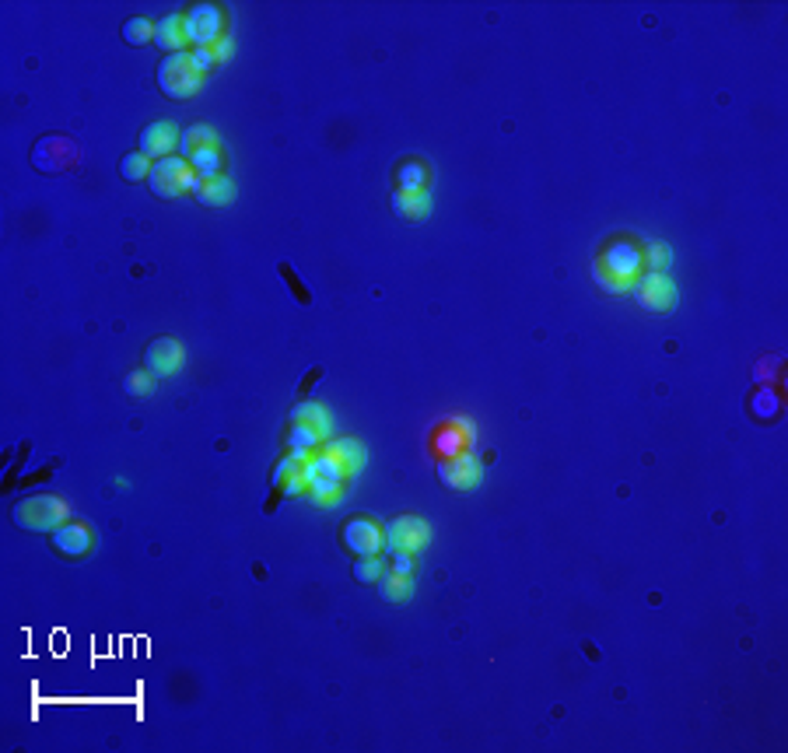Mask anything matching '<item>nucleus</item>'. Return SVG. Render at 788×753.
<instances>
[{
  "label": "nucleus",
  "mask_w": 788,
  "mask_h": 753,
  "mask_svg": "<svg viewBox=\"0 0 788 753\" xmlns=\"http://www.w3.org/2000/svg\"><path fill=\"white\" fill-rule=\"evenodd\" d=\"M596 281L607 291H627L635 284V277L644 270L642 246H635L631 238H613L610 246L596 256Z\"/></svg>",
  "instance_id": "f257e3e1"
},
{
  "label": "nucleus",
  "mask_w": 788,
  "mask_h": 753,
  "mask_svg": "<svg viewBox=\"0 0 788 753\" xmlns=\"http://www.w3.org/2000/svg\"><path fill=\"white\" fill-rule=\"evenodd\" d=\"M14 522L22 529H32V533H53L63 522H70V508L53 494H35V497H25L14 508Z\"/></svg>",
  "instance_id": "f03ea898"
},
{
  "label": "nucleus",
  "mask_w": 788,
  "mask_h": 753,
  "mask_svg": "<svg viewBox=\"0 0 788 753\" xmlns=\"http://www.w3.org/2000/svg\"><path fill=\"white\" fill-rule=\"evenodd\" d=\"M200 85H204V74L193 67L190 53H169L158 63V88L169 98H190L200 91Z\"/></svg>",
  "instance_id": "7ed1b4c3"
},
{
  "label": "nucleus",
  "mask_w": 788,
  "mask_h": 753,
  "mask_svg": "<svg viewBox=\"0 0 788 753\" xmlns=\"http://www.w3.org/2000/svg\"><path fill=\"white\" fill-rule=\"evenodd\" d=\"M147 186L158 193V197H165V200H175V197H186V193H193V186H197V172L190 169V162L186 158H162V162H154V169L147 175Z\"/></svg>",
  "instance_id": "20e7f679"
},
{
  "label": "nucleus",
  "mask_w": 788,
  "mask_h": 753,
  "mask_svg": "<svg viewBox=\"0 0 788 753\" xmlns=\"http://www.w3.org/2000/svg\"><path fill=\"white\" fill-rule=\"evenodd\" d=\"M78 158H81V147L74 144L67 134H50V137L35 141V147H32V165L42 169V172H50V175L74 169Z\"/></svg>",
  "instance_id": "39448f33"
},
{
  "label": "nucleus",
  "mask_w": 788,
  "mask_h": 753,
  "mask_svg": "<svg viewBox=\"0 0 788 753\" xmlns=\"http://www.w3.org/2000/svg\"><path fill=\"white\" fill-rule=\"evenodd\" d=\"M182 29H186V39L200 50V46H214L225 32V11L218 4H197L182 14Z\"/></svg>",
  "instance_id": "423d86ee"
},
{
  "label": "nucleus",
  "mask_w": 788,
  "mask_h": 753,
  "mask_svg": "<svg viewBox=\"0 0 788 753\" xmlns=\"http://www.w3.org/2000/svg\"><path fill=\"white\" fill-rule=\"evenodd\" d=\"M473 438H477L473 421H467V417H452V421H441L435 432H431V442H428V445H431L435 460H452V456L469 452Z\"/></svg>",
  "instance_id": "0eeeda50"
},
{
  "label": "nucleus",
  "mask_w": 788,
  "mask_h": 753,
  "mask_svg": "<svg viewBox=\"0 0 788 753\" xmlns=\"http://www.w3.org/2000/svg\"><path fill=\"white\" fill-rule=\"evenodd\" d=\"M428 544H431V525L424 519H417V516H400V519H393L385 525V551L389 553H417Z\"/></svg>",
  "instance_id": "6e6552de"
},
{
  "label": "nucleus",
  "mask_w": 788,
  "mask_h": 753,
  "mask_svg": "<svg viewBox=\"0 0 788 753\" xmlns=\"http://www.w3.org/2000/svg\"><path fill=\"white\" fill-rule=\"evenodd\" d=\"M340 540H344V547H348L350 553H357V557H375V553L385 551V529L375 525L368 516H354V519L344 522Z\"/></svg>",
  "instance_id": "1a4fd4ad"
},
{
  "label": "nucleus",
  "mask_w": 788,
  "mask_h": 753,
  "mask_svg": "<svg viewBox=\"0 0 788 753\" xmlns=\"http://www.w3.org/2000/svg\"><path fill=\"white\" fill-rule=\"evenodd\" d=\"M480 477H484V469L469 452L452 456V460H438V480L452 491H473L480 484Z\"/></svg>",
  "instance_id": "9d476101"
},
{
  "label": "nucleus",
  "mask_w": 788,
  "mask_h": 753,
  "mask_svg": "<svg viewBox=\"0 0 788 753\" xmlns=\"http://www.w3.org/2000/svg\"><path fill=\"white\" fill-rule=\"evenodd\" d=\"M182 361H186L182 344L172 340V337H158V340H151V348L144 350V368L158 378L175 376V372L182 368Z\"/></svg>",
  "instance_id": "9b49d317"
},
{
  "label": "nucleus",
  "mask_w": 788,
  "mask_h": 753,
  "mask_svg": "<svg viewBox=\"0 0 788 753\" xmlns=\"http://www.w3.org/2000/svg\"><path fill=\"white\" fill-rule=\"evenodd\" d=\"M635 302L648 309V312H666L676 302V284H672L666 274H648L642 284L635 288Z\"/></svg>",
  "instance_id": "f8f14e48"
},
{
  "label": "nucleus",
  "mask_w": 788,
  "mask_h": 753,
  "mask_svg": "<svg viewBox=\"0 0 788 753\" xmlns=\"http://www.w3.org/2000/svg\"><path fill=\"white\" fill-rule=\"evenodd\" d=\"M95 547V533L85 522H63L60 529H53V551L63 557H85Z\"/></svg>",
  "instance_id": "ddd939ff"
},
{
  "label": "nucleus",
  "mask_w": 788,
  "mask_h": 753,
  "mask_svg": "<svg viewBox=\"0 0 788 753\" xmlns=\"http://www.w3.org/2000/svg\"><path fill=\"white\" fill-rule=\"evenodd\" d=\"M175 144H179V130H175V123H169V119L151 123V126H144V134H141V151H144L151 162L172 158Z\"/></svg>",
  "instance_id": "4468645a"
},
{
  "label": "nucleus",
  "mask_w": 788,
  "mask_h": 753,
  "mask_svg": "<svg viewBox=\"0 0 788 753\" xmlns=\"http://www.w3.org/2000/svg\"><path fill=\"white\" fill-rule=\"evenodd\" d=\"M326 452H333L340 466H344V473H348V480H354L357 473H361V466L368 463V456H365V445L361 442H354V438H329L326 442Z\"/></svg>",
  "instance_id": "2eb2a0df"
},
{
  "label": "nucleus",
  "mask_w": 788,
  "mask_h": 753,
  "mask_svg": "<svg viewBox=\"0 0 788 753\" xmlns=\"http://www.w3.org/2000/svg\"><path fill=\"white\" fill-rule=\"evenodd\" d=\"M193 197L204 203V207H228V203H235V182L228 179V175H218V179H197Z\"/></svg>",
  "instance_id": "dca6fc26"
},
{
  "label": "nucleus",
  "mask_w": 788,
  "mask_h": 753,
  "mask_svg": "<svg viewBox=\"0 0 788 753\" xmlns=\"http://www.w3.org/2000/svg\"><path fill=\"white\" fill-rule=\"evenodd\" d=\"M186 29H182V14H169V18H162V22H154V46H162L165 50V57L169 53H186Z\"/></svg>",
  "instance_id": "f3484780"
},
{
  "label": "nucleus",
  "mask_w": 788,
  "mask_h": 753,
  "mask_svg": "<svg viewBox=\"0 0 788 753\" xmlns=\"http://www.w3.org/2000/svg\"><path fill=\"white\" fill-rule=\"evenodd\" d=\"M428 179H431V169L421 158H403L396 165V193H424Z\"/></svg>",
  "instance_id": "a211bd4d"
},
{
  "label": "nucleus",
  "mask_w": 788,
  "mask_h": 753,
  "mask_svg": "<svg viewBox=\"0 0 788 753\" xmlns=\"http://www.w3.org/2000/svg\"><path fill=\"white\" fill-rule=\"evenodd\" d=\"M379 592L385 603H396V607H403L410 603V596H413V575H403V572H385L379 579Z\"/></svg>",
  "instance_id": "6ab92c4d"
},
{
  "label": "nucleus",
  "mask_w": 788,
  "mask_h": 753,
  "mask_svg": "<svg viewBox=\"0 0 788 753\" xmlns=\"http://www.w3.org/2000/svg\"><path fill=\"white\" fill-rule=\"evenodd\" d=\"M393 210L403 221H424L431 214V197L424 193H393Z\"/></svg>",
  "instance_id": "aec40b11"
},
{
  "label": "nucleus",
  "mask_w": 788,
  "mask_h": 753,
  "mask_svg": "<svg viewBox=\"0 0 788 753\" xmlns=\"http://www.w3.org/2000/svg\"><path fill=\"white\" fill-rule=\"evenodd\" d=\"M312 477H322V480H344V484H348V473H344L340 460H337L333 452H326V449L305 460V480H312Z\"/></svg>",
  "instance_id": "412c9836"
},
{
  "label": "nucleus",
  "mask_w": 788,
  "mask_h": 753,
  "mask_svg": "<svg viewBox=\"0 0 788 753\" xmlns=\"http://www.w3.org/2000/svg\"><path fill=\"white\" fill-rule=\"evenodd\" d=\"M186 162H190V169L197 172V179H218L221 169H225V154H221V147H197Z\"/></svg>",
  "instance_id": "4be33fe9"
},
{
  "label": "nucleus",
  "mask_w": 788,
  "mask_h": 753,
  "mask_svg": "<svg viewBox=\"0 0 788 753\" xmlns=\"http://www.w3.org/2000/svg\"><path fill=\"white\" fill-rule=\"evenodd\" d=\"M292 421H301V424L316 428L322 442H329V435H333V421H329V414H326L322 404H298L292 410Z\"/></svg>",
  "instance_id": "5701e85b"
},
{
  "label": "nucleus",
  "mask_w": 788,
  "mask_h": 753,
  "mask_svg": "<svg viewBox=\"0 0 788 753\" xmlns=\"http://www.w3.org/2000/svg\"><path fill=\"white\" fill-rule=\"evenodd\" d=\"M322 438L316 428H309V424H301V421H292V428H288V452H301V456H312V449L320 445Z\"/></svg>",
  "instance_id": "b1692460"
},
{
  "label": "nucleus",
  "mask_w": 788,
  "mask_h": 753,
  "mask_svg": "<svg viewBox=\"0 0 788 753\" xmlns=\"http://www.w3.org/2000/svg\"><path fill=\"white\" fill-rule=\"evenodd\" d=\"M309 497H312V505L329 508V505H337V501L344 497V480H322V477H312V480H309Z\"/></svg>",
  "instance_id": "393cba45"
},
{
  "label": "nucleus",
  "mask_w": 788,
  "mask_h": 753,
  "mask_svg": "<svg viewBox=\"0 0 788 753\" xmlns=\"http://www.w3.org/2000/svg\"><path fill=\"white\" fill-rule=\"evenodd\" d=\"M179 147H182V158H190V154H193L197 147H221V141H218V134H214L210 126L197 123V126H190V130L182 134Z\"/></svg>",
  "instance_id": "a878e982"
},
{
  "label": "nucleus",
  "mask_w": 788,
  "mask_h": 753,
  "mask_svg": "<svg viewBox=\"0 0 788 753\" xmlns=\"http://www.w3.org/2000/svg\"><path fill=\"white\" fill-rule=\"evenodd\" d=\"M154 169V162L147 158L144 151H134V154H126L123 162H119V175L126 179V182H144L147 175Z\"/></svg>",
  "instance_id": "bb28decb"
},
{
  "label": "nucleus",
  "mask_w": 788,
  "mask_h": 753,
  "mask_svg": "<svg viewBox=\"0 0 788 753\" xmlns=\"http://www.w3.org/2000/svg\"><path fill=\"white\" fill-rule=\"evenodd\" d=\"M642 256H644V263H648V274H666L670 263H672V253H670L666 242H648V246L642 249Z\"/></svg>",
  "instance_id": "cd10ccee"
},
{
  "label": "nucleus",
  "mask_w": 788,
  "mask_h": 753,
  "mask_svg": "<svg viewBox=\"0 0 788 753\" xmlns=\"http://www.w3.org/2000/svg\"><path fill=\"white\" fill-rule=\"evenodd\" d=\"M123 39H126L130 46H144V42H154V22H147L144 14H141V18H130V22L123 25Z\"/></svg>",
  "instance_id": "c85d7f7f"
},
{
  "label": "nucleus",
  "mask_w": 788,
  "mask_h": 753,
  "mask_svg": "<svg viewBox=\"0 0 788 753\" xmlns=\"http://www.w3.org/2000/svg\"><path fill=\"white\" fill-rule=\"evenodd\" d=\"M382 575H385L382 553H375V557H357V561H354V581L368 585V581H379Z\"/></svg>",
  "instance_id": "c756f323"
},
{
  "label": "nucleus",
  "mask_w": 788,
  "mask_h": 753,
  "mask_svg": "<svg viewBox=\"0 0 788 753\" xmlns=\"http://www.w3.org/2000/svg\"><path fill=\"white\" fill-rule=\"evenodd\" d=\"M123 389L130 393V396H147V393H154V376L151 372H134V376H126L123 382Z\"/></svg>",
  "instance_id": "7c9ffc66"
},
{
  "label": "nucleus",
  "mask_w": 788,
  "mask_h": 753,
  "mask_svg": "<svg viewBox=\"0 0 788 753\" xmlns=\"http://www.w3.org/2000/svg\"><path fill=\"white\" fill-rule=\"evenodd\" d=\"M754 417H764V421H771V417H778V396L774 393H764V396H754Z\"/></svg>",
  "instance_id": "2f4dec72"
},
{
  "label": "nucleus",
  "mask_w": 788,
  "mask_h": 753,
  "mask_svg": "<svg viewBox=\"0 0 788 753\" xmlns=\"http://www.w3.org/2000/svg\"><path fill=\"white\" fill-rule=\"evenodd\" d=\"M190 57H193V67H197L200 74H207V70H214V67L221 63V60H218V53H214L210 46H200V50H193Z\"/></svg>",
  "instance_id": "473e14b6"
},
{
  "label": "nucleus",
  "mask_w": 788,
  "mask_h": 753,
  "mask_svg": "<svg viewBox=\"0 0 788 753\" xmlns=\"http://www.w3.org/2000/svg\"><path fill=\"white\" fill-rule=\"evenodd\" d=\"M393 561H389V568L393 572H403V575H413V553L407 551H396V553H389Z\"/></svg>",
  "instance_id": "72a5a7b5"
},
{
  "label": "nucleus",
  "mask_w": 788,
  "mask_h": 753,
  "mask_svg": "<svg viewBox=\"0 0 788 753\" xmlns=\"http://www.w3.org/2000/svg\"><path fill=\"white\" fill-rule=\"evenodd\" d=\"M281 277H284V281H288V284L294 288V298H298V302H309V294H305V288L298 284V277L292 274V266H288V263H281Z\"/></svg>",
  "instance_id": "f704fd0d"
},
{
  "label": "nucleus",
  "mask_w": 788,
  "mask_h": 753,
  "mask_svg": "<svg viewBox=\"0 0 788 753\" xmlns=\"http://www.w3.org/2000/svg\"><path fill=\"white\" fill-rule=\"evenodd\" d=\"M210 50H214V53H218V60L225 63V60L232 57V39H228V35H221V39H218V42H214Z\"/></svg>",
  "instance_id": "c9c22d12"
}]
</instances>
